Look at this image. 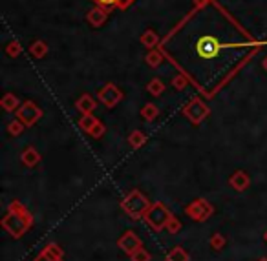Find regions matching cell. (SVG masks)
I'll return each instance as SVG.
<instances>
[{
	"label": "cell",
	"mask_w": 267,
	"mask_h": 261,
	"mask_svg": "<svg viewBox=\"0 0 267 261\" xmlns=\"http://www.w3.org/2000/svg\"><path fill=\"white\" fill-rule=\"evenodd\" d=\"M141 44H143L144 48H149V49L156 48V46L159 44V35L154 30H147L143 35H141Z\"/></svg>",
	"instance_id": "obj_18"
},
{
	"label": "cell",
	"mask_w": 267,
	"mask_h": 261,
	"mask_svg": "<svg viewBox=\"0 0 267 261\" xmlns=\"http://www.w3.org/2000/svg\"><path fill=\"white\" fill-rule=\"evenodd\" d=\"M17 119H20L26 126H33L40 117H42V110L33 102V100H26V102H22L20 108L15 112Z\"/></svg>",
	"instance_id": "obj_7"
},
{
	"label": "cell",
	"mask_w": 267,
	"mask_h": 261,
	"mask_svg": "<svg viewBox=\"0 0 267 261\" xmlns=\"http://www.w3.org/2000/svg\"><path fill=\"white\" fill-rule=\"evenodd\" d=\"M263 241H265V243H267V230L263 232Z\"/></svg>",
	"instance_id": "obj_35"
},
{
	"label": "cell",
	"mask_w": 267,
	"mask_h": 261,
	"mask_svg": "<svg viewBox=\"0 0 267 261\" xmlns=\"http://www.w3.org/2000/svg\"><path fill=\"white\" fill-rule=\"evenodd\" d=\"M75 108L79 110L81 113H92L93 110L97 108V100L93 99L92 95H88V93H84V95H81L79 99H77V102H75Z\"/></svg>",
	"instance_id": "obj_12"
},
{
	"label": "cell",
	"mask_w": 267,
	"mask_h": 261,
	"mask_svg": "<svg viewBox=\"0 0 267 261\" xmlns=\"http://www.w3.org/2000/svg\"><path fill=\"white\" fill-rule=\"evenodd\" d=\"M123 97H125L123 92H121L114 83H106L105 86L97 92V99H99V102H103L106 108H114V106H117L119 102L123 100Z\"/></svg>",
	"instance_id": "obj_6"
},
{
	"label": "cell",
	"mask_w": 267,
	"mask_h": 261,
	"mask_svg": "<svg viewBox=\"0 0 267 261\" xmlns=\"http://www.w3.org/2000/svg\"><path fill=\"white\" fill-rule=\"evenodd\" d=\"M249 185H251V177H249V174H247L246 170H236V172L229 177V187L234 188L236 192L247 190Z\"/></svg>",
	"instance_id": "obj_9"
},
{
	"label": "cell",
	"mask_w": 267,
	"mask_h": 261,
	"mask_svg": "<svg viewBox=\"0 0 267 261\" xmlns=\"http://www.w3.org/2000/svg\"><path fill=\"white\" fill-rule=\"evenodd\" d=\"M183 115L188 119V122L190 124H194V126H198V124H202L203 121H205L207 117H209L210 113V108L203 102L200 97H192V99L188 100L187 105L183 106Z\"/></svg>",
	"instance_id": "obj_4"
},
{
	"label": "cell",
	"mask_w": 267,
	"mask_h": 261,
	"mask_svg": "<svg viewBox=\"0 0 267 261\" xmlns=\"http://www.w3.org/2000/svg\"><path fill=\"white\" fill-rule=\"evenodd\" d=\"M165 259L166 261H190V256H188L187 250H185L183 247L176 245V247H172L171 250L166 252Z\"/></svg>",
	"instance_id": "obj_13"
},
{
	"label": "cell",
	"mask_w": 267,
	"mask_h": 261,
	"mask_svg": "<svg viewBox=\"0 0 267 261\" xmlns=\"http://www.w3.org/2000/svg\"><path fill=\"white\" fill-rule=\"evenodd\" d=\"M30 55L37 61L44 59V57L48 55V44L44 42V40H35V42L30 46Z\"/></svg>",
	"instance_id": "obj_15"
},
{
	"label": "cell",
	"mask_w": 267,
	"mask_h": 261,
	"mask_svg": "<svg viewBox=\"0 0 267 261\" xmlns=\"http://www.w3.org/2000/svg\"><path fill=\"white\" fill-rule=\"evenodd\" d=\"M0 105H2V108H4L6 112H17L22 102L18 100V97L15 95V93H6V95L2 97V100H0Z\"/></svg>",
	"instance_id": "obj_14"
},
{
	"label": "cell",
	"mask_w": 267,
	"mask_h": 261,
	"mask_svg": "<svg viewBox=\"0 0 267 261\" xmlns=\"http://www.w3.org/2000/svg\"><path fill=\"white\" fill-rule=\"evenodd\" d=\"M95 4L101 6V8H110V6L119 4V0H95Z\"/></svg>",
	"instance_id": "obj_30"
},
{
	"label": "cell",
	"mask_w": 267,
	"mask_h": 261,
	"mask_svg": "<svg viewBox=\"0 0 267 261\" xmlns=\"http://www.w3.org/2000/svg\"><path fill=\"white\" fill-rule=\"evenodd\" d=\"M262 68H263V71H267V55L263 57V61H262Z\"/></svg>",
	"instance_id": "obj_34"
},
{
	"label": "cell",
	"mask_w": 267,
	"mask_h": 261,
	"mask_svg": "<svg viewBox=\"0 0 267 261\" xmlns=\"http://www.w3.org/2000/svg\"><path fill=\"white\" fill-rule=\"evenodd\" d=\"M117 245H119V248H121V250L127 254V256H130V254L136 252L137 248L143 247V243H141V238L134 230H127V232H125V234L117 240Z\"/></svg>",
	"instance_id": "obj_8"
},
{
	"label": "cell",
	"mask_w": 267,
	"mask_h": 261,
	"mask_svg": "<svg viewBox=\"0 0 267 261\" xmlns=\"http://www.w3.org/2000/svg\"><path fill=\"white\" fill-rule=\"evenodd\" d=\"M33 261H52V259H50V257L46 256V254H44V252H40L39 256H37V257H35V259H33Z\"/></svg>",
	"instance_id": "obj_32"
},
{
	"label": "cell",
	"mask_w": 267,
	"mask_h": 261,
	"mask_svg": "<svg viewBox=\"0 0 267 261\" xmlns=\"http://www.w3.org/2000/svg\"><path fill=\"white\" fill-rule=\"evenodd\" d=\"M225 243H227V240H225V236L220 234V232H214L209 240V245L212 250H222V248L225 247Z\"/></svg>",
	"instance_id": "obj_23"
},
{
	"label": "cell",
	"mask_w": 267,
	"mask_h": 261,
	"mask_svg": "<svg viewBox=\"0 0 267 261\" xmlns=\"http://www.w3.org/2000/svg\"><path fill=\"white\" fill-rule=\"evenodd\" d=\"M97 122H99V119H97L95 115H92V113H84L83 117L79 119V128L83 132H86V134H90V132L97 126Z\"/></svg>",
	"instance_id": "obj_17"
},
{
	"label": "cell",
	"mask_w": 267,
	"mask_h": 261,
	"mask_svg": "<svg viewBox=\"0 0 267 261\" xmlns=\"http://www.w3.org/2000/svg\"><path fill=\"white\" fill-rule=\"evenodd\" d=\"M42 252L46 254V256H48L52 261H62L64 259V250H62L57 243H48L46 247H44Z\"/></svg>",
	"instance_id": "obj_16"
},
{
	"label": "cell",
	"mask_w": 267,
	"mask_h": 261,
	"mask_svg": "<svg viewBox=\"0 0 267 261\" xmlns=\"http://www.w3.org/2000/svg\"><path fill=\"white\" fill-rule=\"evenodd\" d=\"M144 143H147V135H144L141 130H134L130 135H128V144H130L134 150H139Z\"/></svg>",
	"instance_id": "obj_20"
},
{
	"label": "cell",
	"mask_w": 267,
	"mask_h": 261,
	"mask_svg": "<svg viewBox=\"0 0 267 261\" xmlns=\"http://www.w3.org/2000/svg\"><path fill=\"white\" fill-rule=\"evenodd\" d=\"M20 53H22V44L17 42V40H13V42H9L6 46V55L11 57V59H17Z\"/></svg>",
	"instance_id": "obj_25"
},
{
	"label": "cell",
	"mask_w": 267,
	"mask_h": 261,
	"mask_svg": "<svg viewBox=\"0 0 267 261\" xmlns=\"http://www.w3.org/2000/svg\"><path fill=\"white\" fill-rule=\"evenodd\" d=\"M130 259L132 261H152V256H150L149 250H144V248L141 247V248H137L134 254H130Z\"/></svg>",
	"instance_id": "obj_27"
},
{
	"label": "cell",
	"mask_w": 267,
	"mask_h": 261,
	"mask_svg": "<svg viewBox=\"0 0 267 261\" xmlns=\"http://www.w3.org/2000/svg\"><path fill=\"white\" fill-rule=\"evenodd\" d=\"M147 92H149L152 97H159L163 92H165V84H163L161 79L154 77L152 81H150V83L147 84Z\"/></svg>",
	"instance_id": "obj_21"
},
{
	"label": "cell",
	"mask_w": 267,
	"mask_h": 261,
	"mask_svg": "<svg viewBox=\"0 0 267 261\" xmlns=\"http://www.w3.org/2000/svg\"><path fill=\"white\" fill-rule=\"evenodd\" d=\"M105 132H106V128H105V124H103L101 121L97 122V126L93 128L92 132H90V135H92L93 139H101L103 135H105Z\"/></svg>",
	"instance_id": "obj_29"
},
{
	"label": "cell",
	"mask_w": 267,
	"mask_h": 261,
	"mask_svg": "<svg viewBox=\"0 0 267 261\" xmlns=\"http://www.w3.org/2000/svg\"><path fill=\"white\" fill-rule=\"evenodd\" d=\"M106 18H108V11H106V8H101V6H95V8L90 9L86 15V20L90 22L93 28H101L106 22Z\"/></svg>",
	"instance_id": "obj_10"
},
{
	"label": "cell",
	"mask_w": 267,
	"mask_h": 261,
	"mask_svg": "<svg viewBox=\"0 0 267 261\" xmlns=\"http://www.w3.org/2000/svg\"><path fill=\"white\" fill-rule=\"evenodd\" d=\"M20 161H22V165L28 166V168H35L40 161V153L37 152L35 146H26L20 153Z\"/></svg>",
	"instance_id": "obj_11"
},
{
	"label": "cell",
	"mask_w": 267,
	"mask_h": 261,
	"mask_svg": "<svg viewBox=\"0 0 267 261\" xmlns=\"http://www.w3.org/2000/svg\"><path fill=\"white\" fill-rule=\"evenodd\" d=\"M258 261H267V257H262V259H258Z\"/></svg>",
	"instance_id": "obj_36"
},
{
	"label": "cell",
	"mask_w": 267,
	"mask_h": 261,
	"mask_svg": "<svg viewBox=\"0 0 267 261\" xmlns=\"http://www.w3.org/2000/svg\"><path fill=\"white\" fill-rule=\"evenodd\" d=\"M150 206H152V203L149 201V197H144L139 190L128 192L127 196L123 197V201H121V208L136 221L144 218V214L149 212Z\"/></svg>",
	"instance_id": "obj_2"
},
{
	"label": "cell",
	"mask_w": 267,
	"mask_h": 261,
	"mask_svg": "<svg viewBox=\"0 0 267 261\" xmlns=\"http://www.w3.org/2000/svg\"><path fill=\"white\" fill-rule=\"evenodd\" d=\"M171 218H172L171 210L166 208L161 201H158V203H152V206H150L149 212L144 214L143 219L147 225H150V228H154L156 232H161L166 228V223H168Z\"/></svg>",
	"instance_id": "obj_3"
},
{
	"label": "cell",
	"mask_w": 267,
	"mask_h": 261,
	"mask_svg": "<svg viewBox=\"0 0 267 261\" xmlns=\"http://www.w3.org/2000/svg\"><path fill=\"white\" fill-rule=\"evenodd\" d=\"M33 225V216L28 212V208L20 201H13L8 208V214L2 219V228L8 230L15 240H20Z\"/></svg>",
	"instance_id": "obj_1"
},
{
	"label": "cell",
	"mask_w": 267,
	"mask_h": 261,
	"mask_svg": "<svg viewBox=\"0 0 267 261\" xmlns=\"http://www.w3.org/2000/svg\"><path fill=\"white\" fill-rule=\"evenodd\" d=\"M207 4V0H194V8H202Z\"/></svg>",
	"instance_id": "obj_33"
},
{
	"label": "cell",
	"mask_w": 267,
	"mask_h": 261,
	"mask_svg": "<svg viewBox=\"0 0 267 261\" xmlns=\"http://www.w3.org/2000/svg\"><path fill=\"white\" fill-rule=\"evenodd\" d=\"M168 234H178V232L181 230V221L176 216H172L171 219H168V223H166V228H165Z\"/></svg>",
	"instance_id": "obj_28"
},
{
	"label": "cell",
	"mask_w": 267,
	"mask_h": 261,
	"mask_svg": "<svg viewBox=\"0 0 267 261\" xmlns=\"http://www.w3.org/2000/svg\"><path fill=\"white\" fill-rule=\"evenodd\" d=\"M144 62L150 66V68H159L163 62V53L159 51V49H152V51L147 53V57H144Z\"/></svg>",
	"instance_id": "obj_22"
},
{
	"label": "cell",
	"mask_w": 267,
	"mask_h": 261,
	"mask_svg": "<svg viewBox=\"0 0 267 261\" xmlns=\"http://www.w3.org/2000/svg\"><path fill=\"white\" fill-rule=\"evenodd\" d=\"M158 115H159V108L156 105H152V102H147V105L141 108V117H143V121H147V122L156 121Z\"/></svg>",
	"instance_id": "obj_19"
},
{
	"label": "cell",
	"mask_w": 267,
	"mask_h": 261,
	"mask_svg": "<svg viewBox=\"0 0 267 261\" xmlns=\"http://www.w3.org/2000/svg\"><path fill=\"white\" fill-rule=\"evenodd\" d=\"M132 2H134V0H119V8H121V9H127L128 8V6H130L132 4Z\"/></svg>",
	"instance_id": "obj_31"
},
{
	"label": "cell",
	"mask_w": 267,
	"mask_h": 261,
	"mask_svg": "<svg viewBox=\"0 0 267 261\" xmlns=\"http://www.w3.org/2000/svg\"><path fill=\"white\" fill-rule=\"evenodd\" d=\"M185 214L190 219H194V221H205V219H209L214 214V206L210 205L209 201L198 197V199H194L192 203H188L185 206Z\"/></svg>",
	"instance_id": "obj_5"
},
{
	"label": "cell",
	"mask_w": 267,
	"mask_h": 261,
	"mask_svg": "<svg viewBox=\"0 0 267 261\" xmlns=\"http://www.w3.org/2000/svg\"><path fill=\"white\" fill-rule=\"evenodd\" d=\"M188 84V77L185 73H180V75H176L174 79H172V88L174 90H178V92H181V90H185Z\"/></svg>",
	"instance_id": "obj_26"
},
{
	"label": "cell",
	"mask_w": 267,
	"mask_h": 261,
	"mask_svg": "<svg viewBox=\"0 0 267 261\" xmlns=\"http://www.w3.org/2000/svg\"><path fill=\"white\" fill-rule=\"evenodd\" d=\"M24 122L20 121V119H13V121H9L8 124V132L9 135H13V137H18V135H22V132H24Z\"/></svg>",
	"instance_id": "obj_24"
}]
</instances>
